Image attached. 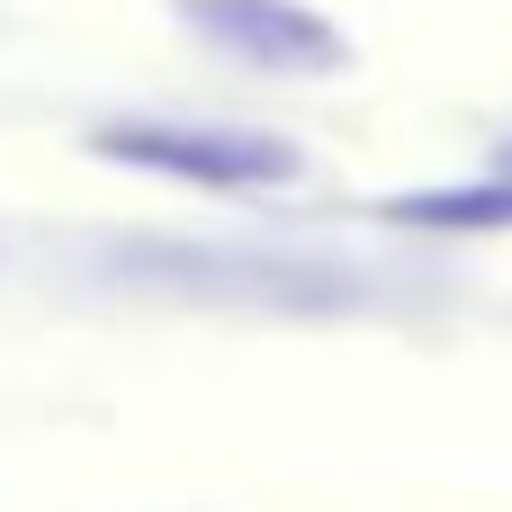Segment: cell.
I'll return each mask as SVG.
<instances>
[{
	"instance_id": "cell-1",
	"label": "cell",
	"mask_w": 512,
	"mask_h": 512,
	"mask_svg": "<svg viewBox=\"0 0 512 512\" xmlns=\"http://www.w3.org/2000/svg\"><path fill=\"white\" fill-rule=\"evenodd\" d=\"M90 153L117 162V171L216 189V198L288 189L306 171V153L288 135H270V126H189V117H117V126H90Z\"/></svg>"
},
{
	"instance_id": "cell-2",
	"label": "cell",
	"mask_w": 512,
	"mask_h": 512,
	"mask_svg": "<svg viewBox=\"0 0 512 512\" xmlns=\"http://www.w3.org/2000/svg\"><path fill=\"white\" fill-rule=\"evenodd\" d=\"M189 36H207L216 54L279 72V81H333L351 72V36L315 9V0H171Z\"/></svg>"
},
{
	"instance_id": "cell-3",
	"label": "cell",
	"mask_w": 512,
	"mask_h": 512,
	"mask_svg": "<svg viewBox=\"0 0 512 512\" xmlns=\"http://www.w3.org/2000/svg\"><path fill=\"white\" fill-rule=\"evenodd\" d=\"M387 225H441V234H486V225H512V180L486 171L468 189H414L387 207Z\"/></svg>"
},
{
	"instance_id": "cell-4",
	"label": "cell",
	"mask_w": 512,
	"mask_h": 512,
	"mask_svg": "<svg viewBox=\"0 0 512 512\" xmlns=\"http://www.w3.org/2000/svg\"><path fill=\"white\" fill-rule=\"evenodd\" d=\"M495 171H504V180H512V144H504V153H495Z\"/></svg>"
}]
</instances>
